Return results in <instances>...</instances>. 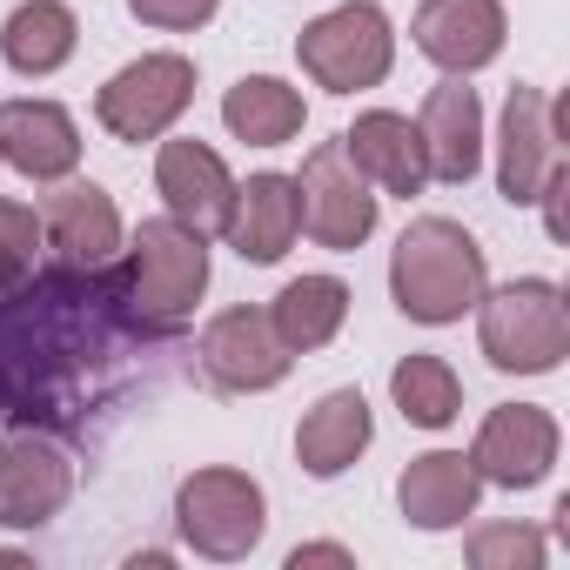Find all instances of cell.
<instances>
[{"label":"cell","mask_w":570,"mask_h":570,"mask_svg":"<svg viewBox=\"0 0 570 570\" xmlns=\"http://www.w3.org/2000/svg\"><path fill=\"white\" fill-rule=\"evenodd\" d=\"M390 396H396L403 423H416V430H450L463 416V383L443 356H403L390 376Z\"/></svg>","instance_id":"d4e9b609"},{"label":"cell","mask_w":570,"mask_h":570,"mask_svg":"<svg viewBox=\"0 0 570 570\" xmlns=\"http://www.w3.org/2000/svg\"><path fill=\"white\" fill-rule=\"evenodd\" d=\"M81 48V21L75 8H61V0H21V8L8 14V28H0V55H8L14 75H61Z\"/></svg>","instance_id":"603a6c76"},{"label":"cell","mask_w":570,"mask_h":570,"mask_svg":"<svg viewBox=\"0 0 570 570\" xmlns=\"http://www.w3.org/2000/svg\"><path fill=\"white\" fill-rule=\"evenodd\" d=\"M370 436H376V423H370L363 390H330V396L303 416V430H296V463H303L309 476H343V470L370 450Z\"/></svg>","instance_id":"7402d4cb"},{"label":"cell","mask_w":570,"mask_h":570,"mask_svg":"<svg viewBox=\"0 0 570 570\" xmlns=\"http://www.w3.org/2000/svg\"><path fill=\"white\" fill-rule=\"evenodd\" d=\"M476 497H483V476L456 450H430L396 476V503L416 530H456L463 517H476Z\"/></svg>","instance_id":"ffe728a7"},{"label":"cell","mask_w":570,"mask_h":570,"mask_svg":"<svg viewBox=\"0 0 570 570\" xmlns=\"http://www.w3.org/2000/svg\"><path fill=\"white\" fill-rule=\"evenodd\" d=\"M296 61L316 88L330 95H363L390 75L396 61V35H390V14L376 8V0H343V8H330L323 21L303 28L296 41Z\"/></svg>","instance_id":"5b68a950"},{"label":"cell","mask_w":570,"mask_h":570,"mask_svg":"<svg viewBox=\"0 0 570 570\" xmlns=\"http://www.w3.org/2000/svg\"><path fill=\"white\" fill-rule=\"evenodd\" d=\"M289 350H282L268 309H222L208 330H202V370L215 390L228 396H255V390H275L289 376Z\"/></svg>","instance_id":"8fae6325"},{"label":"cell","mask_w":570,"mask_h":570,"mask_svg":"<svg viewBox=\"0 0 570 570\" xmlns=\"http://www.w3.org/2000/svg\"><path fill=\"white\" fill-rule=\"evenodd\" d=\"M208 289V235H195L175 215H155L128 235L121 268H115V296L121 316L135 323V336H181L195 303Z\"/></svg>","instance_id":"7a4b0ae2"},{"label":"cell","mask_w":570,"mask_h":570,"mask_svg":"<svg viewBox=\"0 0 570 570\" xmlns=\"http://www.w3.org/2000/svg\"><path fill=\"white\" fill-rule=\"evenodd\" d=\"M41 268V215L28 202H0V289Z\"/></svg>","instance_id":"4316f807"},{"label":"cell","mask_w":570,"mask_h":570,"mask_svg":"<svg viewBox=\"0 0 570 570\" xmlns=\"http://www.w3.org/2000/svg\"><path fill=\"white\" fill-rule=\"evenodd\" d=\"M483 356L490 370L503 376H550L563 356H570V309H563V289L543 275H523V282H503V289L490 296L483 289Z\"/></svg>","instance_id":"277c9868"},{"label":"cell","mask_w":570,"mask_h":570,"mask_svg":"<svg viewBox=\"0 0 570 570\" xmlns=\"http://www.w3.org/2000/svg\"><path fill=\"white\" fill-rule=\"evenodd\" d=\"M490 289V262L476 248V235L450 215H423L396 235V255H390V296L410 323H463Z\"/></svg>","instance_id":"3957f363"},{"label":"cell","mask_w":570,"mask_h":570,"mask_svg":"<svg viewBox=\"0 0 570 570\" xmlns=\"http://www.w3.org/2000/svg\"><path fill=\"white\" fill-rule=\"evenodd\" d=\"M135 323L115 296L108 268L48 262L0 289V416H21L28 430H88V416L115 396L121 356Z\"/></svg>","instance_id":"6da1fadb"},{"label":"cell","mask_w":570,"mask_h":570,"mask_svg":"<svg viewBox=\"0 0 570 570\" xmlns=\"http://www.w3.org/2000/svg\"><path fill=\"white\" fill-rule=\"evenodd\" d=\"M416 135H423L430 181H443V188L476 181V168H483V101H476V88H463V75L430 88V101L416 115Z\"/></svg>","instance_id":"e0dca14e"},{"label":"cell","mask_w":570,"mask_h":570,"mask_svg":"<svg viewBox=\"0 0 570 570\" xmlns=\"http://www.w3.org/2000/svg\"><path fill=\"white\" fill-rule=\"evenodd\" d=\"M215 8L222 0H128V14L141 28H161V35H195L215 21Z\"/></svg>","instance_id":"83f0119b"},{"label":"cell","mask_w":570,"mask_h":570,"mask_svg":"<svg viewBox=\"0 0 570 570\" xmlns=\"http://www.w3.org/2000/svg\"><path fill=\"white\" fill-rule=\"evenodd\" d=\"M557 443L563 436H557V416L550 410H537V403H497L483 416V430H476L470 463L497 490H537L550 476V463H557Z\"/></svg>","instance_id":"30bf717a"},{"label":"cell","mask_w":570,"mask_h":570,"mask_svg":"<svg viewBox=\"0 0 570 570\" xmlns=\"http://www.w3.org/2000/svg\"><path fill=\"white\" fill-rule=\"evenodd\" d=\"M289 563H296V570H303V563H356V557H350V550H343V543H303V550H296V557H289Z\"/></svg>","instance_id":"f1b7e54d"},{"label":"cell","mask_w":570,"mask_h":570,"mask_svg":"<svg viewBox=\"0 0 570 570\" xmlns=\"http://www.w3.org/2000/svg\"><path fill=\"white\" fill-rule=\"evenodd\" d=\"M222 121L235 141L248 148H282V141H296L303 121H309V101L289 88V81H275V75H248L222 95Z\"/></svg>","instance_id":"cb8c5ba5"},{"label":"cell","mask_w":570,"mask_h":570,"mask_svg":"<svg viewBox=\"0 0 570 570\" xmlns=\"http://www.w3.org/2000/svg\"><path fill=\"white\" fill-rule=\"evenodd\" d=\"M41 242L68 268H108L121 255V208L95 181H68L41 202Z\"/></svg>","instance_id":"9a60e30c"},{"label":"cell","mask_w":570,"mask_h":570,"mask_svg":"<svg viewBox=\"0 0 570 570\" xmlns=\"http://www.w3.org/2000/svg\"><path fill=\"white\" fill-rule=\"evenodd\" d=\"M75 497V463L35 436V430H14L0 443V530H41L48 517H61Z\"/></svg>","instance_id":"7c38bea8"},{"label":"cell","mask_w":570,"mask_h":570,"mask_svg":"<svg viewBox=\"0 0 570 570\" xmlns=\"http://www.w3.org/2000/svg\"><path fill=\"white\" fill-rule=\"evenodd\" d=\"M470 563L476 570H537L543 563V530L530 523H490L470 537Z\"/></svg>","instance_id":"484cf974"},{"label":"cell","mask_w":570,"mask_h":570,"mask_svg":"<svg viewBox=\"0 0 570 570\" xmlns=\"http://www.w3.org/2000/svg\"><path fill=\"white\" fill-rule=\"evenodd\" d=\"M0 161L28 181H68L81 168V128L61 101H0Z\"/></svg>","instance_id":"2e32d148"},{"label":"cell","mask_w":570,"mask_h":570,"mask_svg":"<svg viewBox=\"0 0 570 570\" xmlns=\"http://www.w3.org/2000/svg\"><path fill=\"white\" fill-rule=\"evenodd\" d=\"M268 323H275V336H282L289 356L330 350L343 336V323H350V282L343 275H296L289 289L268 303Z\"/></svg>","instance_id":"44dd1931"},{"label":"cell","mask_w":570,"mask_h":570,"mask_svg":"<svg viewBox=\"0 0 570 570\" xmlns=\"http://www.w3.org/2000/svg\"><path fill=\"white\" fill-rule=\"evenodd\" d=\"M175 523H181V537H188V550L195 557H215V563H235V557H248L255 543H262V530H268V497H262V483L248 476V470H195V476H181V490H175Z\"/></svg>","instance_id":"8992f818"},{"label":"cell","mask_w":570,"mask_h":570,"mask_svg":"<svg viewBox=\"0 0 570 570\" xmlns=\"http://www.w3.org/2000/svg\"><path fill=\"white\" fill-rule=\"evenodd\" d=\"M155 188H161L168 215L188 222L195 235H222V228H228L235 175H228V161H222L208 141H195V135L161 141V155H155Z\"/></svg>","instance_id":"5bb4252c"},{"label":"cell","mask_w":570,"mask_h":570,"mask_svg":"<svg viewBox=\"0 0 570 570\" xmlns=\"http://www.w3.org/2000/svg\"><path fill=\"white\" fill-rule=\"evenodd\" d=\"M550 168H563V101H550L543 88H510L503 128H497V188H503V202L530 208L537 188L550 181Z\"/></svg>","instance_id":"9c48e42d"},{"label":"cell","mask_w":570,"mask_h":570,"mask_svg":"<svg viewBox=\"0 0 570 570\" xmlns=\"http://www.w3.org/2000/svg\"><path fill=\"white\" fill-rule=\"evenodd\" d=\"M343 155L356 161L363 181H376L383 195H423L430 188V161H423V135L410 115H390V108H370L356 115V128L343 135Z\"/></svg>","instance_id":"d6986e66"},{"label":"cell","mask_w":570,"mask_h":570,"mask_svg":"<svg viewBox=\"0 0 570 570\" xmlns=\"http://www.w3.org/2000/svg\"><path fill=\"white\" fill-rule=\"evenodd\" d=\"M296 208H303V228L336 255H350L376 235V195L356 175V161L343 155V141L309 148V161L296 175Z\"/></svg>","instance_id":"ba28073f"},{"label":"cell","mask_w":570,"mask_h":570,"mask_svg":"<svg viewBox=\"0 0 570 570\" xmlns=\"http://www.w3.org/2000/svg\"><path fill=\"white\" fill-rule=\"evenodd\" d=\"M410 35H416V55L430 68L476 75V68H490L503 55L510 21H503V0H423Z\"/></svg>","instance_id":"4fadbf2b"},{"label":"cell","mask_w":570,"mask_h":570,"mask_svg":"<svg viewBox=\"0 0 570 570\" xmlns=\"http://www.w3.org/2000/svg\"><path fill=\"white\" fill-rule=\"evenodd\" d=\"M195 101V61L188 55H141L115 68L95 95V121L115 141H161Z\"/></svg>","instance_id":"52a82bcc"},{"label":"cell","mask_w":570,"mask_h":570,"mask_svg":"<svg viewBox=\"0 0 570 570\" xmlns=\"http://www.w3.org/2000/svg\"><path fill=\"white\" fill-rule=\"evenodd\" d=\"M228 248L255 268L282 262L303 235V208H296V175H248L235 181V208H228Z\"/></svg>","instance_id":"ac0fdd59"}]
</instances>
